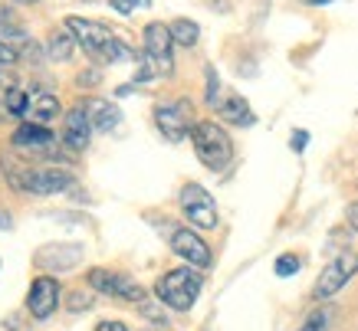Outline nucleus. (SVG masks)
Listing matches in <instances>:
<instances>
[{
	"label": "nucleus",
	"instance_id": "10",
	"mask_svg": "<svg viewBox=\"0 0 358 331\" xmlns=\"http://www.w3.org/2000/svg\"><path fill=\"white\" fill-rule=\"evenodd\" d=\"M171 253L178 259H185L187 266L210 269V246H207L191 226H181V230L171 233Z\"/></svg>",
	"mask_w": 358,
	"mask_h": 331
},
{
	"label": "nucleus",
	"instance_id": "24",
	"mask_svg": "<svg viewBox=\"0 0 358 331\" xmlns=\"http://www.w3.org/2000/svg\"><path fill=\"white\" fill-rule=\"evenodd\" d=\"M92 305H96V299H89V295H83V292H73L69 302H66V309L69 311H89Z\"/></svg>",
	"mask_w": 358,
	"mask_h": 331
},
{
	"label": "nucleus",
	"instance_id": "23",
	"mask_svg": "<svg viewBox=\"0 0 358 331\" xmlns=\"http://www.w3.org/2000/svg\"><path fill=\"white\" fill-rule=\"evenodd\" d=\"M220 82H217V73H214V69H210V66H207V105L210 108H217L220 105Z\"/></svg>",
	"mask_w": 358,
	"mask_h": 331
},
{
	"label": "nucleus",
	"instance_id": "22",
	"mask_svg": "<svg viewBox=\"0 0 358 331\" xmlns=\"http://www.w3.org/2000/svg\"><path fill=\"white\" fill-rule=\"evenodd\" d=\"M112 10H119L122 17H131L135 10H145V7H152V0H109Z\"/></svg>",
	"mask_w": 358,
	"mask_h": 331
},
{
	"label": "nucleus",
	"instance_id": "4",
	"mask_svg": "<svg viewBox=\"0 0 358 331\" xmlns=\"http://www.w3.org/2000/svg\"><path fill=\"white\" fill-rule=\"evenodd\" d=\"M7 184H10L17 193H30V197H53V193H63L73 187V174L69 171H56V168H40V171H10L7 174Z\"/></svg>",
	"mask_w": 358,
	"mask_h": 331
},
{
	"label": "nucleus",
	"instance_id": "29",
	"mask_svg": "<svg viewBox=\"0 0 358 331\" xmlns=\"http://www.w3.org/2000/svg\"><path fill=\"white\" fill-rule=\"evenodd\" d=\"M0 226H3V230H10V214H7V210L0 214Z\"/></svg>",
	"mask_w": 358,
	"mask_h": 331
},
{
	"label": "nucleus",
	"instance_id": "30",
	"mask_svg": "<svg viewBox=\"0 0 358 331\" xmlns=\"http://www.w3.org/2000/svg\"><path fill=\"white\" fill-rule=\"evenodd\" d=\"M309 3H329V0H309Z\"/></svg>",
	"mask_w": 358,
	"mask_h": 331
},
{
	"label": "nucleus",
	"instance_id": "31",
	"mask_svg": "<svg viewBox=\"0 0 358 331\" xmlns=\"http://www.w3.org/2000/svg\"><path fill=\"white\" fill-rule=\"evenodd\" d=\"M17 3H36V0H17Z\"/></svg>",
	"mask_w": 358,
	"mask_h": 331
},
{
	"label": "nucleus",
	"instance_id": "11",
	"mask_svg": "<svg viewBox=\"0 0 358 331\" xmlns=\"http://www.w3.org/2000/svg\"><path fill=\"white\" fill-rule=\"evenodd\" d=\"M89 138H92V122H89L86 108L76 105L63 115V145L73 151H86Z\"/></svg>",
	"mask_w": 358,
	"mask_h": 331
},
{
	"label": "nucleus",
	"instance_id": "8",
	"mask_svg": "<svg viewBox=\"0 0 358 331\" xmlns=\"http://www.w3.org/2000/svg\"><path fill=\"white\" fill-rule=\"evenodd\" d=\"M191 102L187 98H171V102H162V105H155V125L162 131L168 141H185L191 138V128H194V122H191Z\"/></svg>",
	"mask_w": 358,
	"mask_h": 331
},
{
	"label": "nucleus",
	"instance_id": "16",
	"mask_svg": "<svg viewBox=\"0 0 358 331\" xmlns=\"http://www.w3.org/2000/svg\"><path fill=\"white\" fill-rule=\"evenodd\" d=\"M56 115H63V105L53 92H30V112H27V122H36V125H46L53 122Z\"/></svg>",
	"mask_w": 358,
	"mask_h": 331
},
{
	"label": "nucleus",
	"instance_id": "2",
	"mask_svg": "<svg viewBox=\"0 0 358 331\" xmlns=\"http://www.w3.org/2000/svg\"><path fill=\"white\" fill-rule=\"evenodd\" d=\"M201 288H204V276H201L194 266H181V269L164 272V276L155 282V295H158V302H162L164 309L191 311L197 295H201Z\"/></svg>",
	"mask_w": 358,
	"mask_h": 331
},
{
	"label": "nucleus",
	"instance_id": "25",
	"mask_svg": "<svg viewBox=\"0 0 358 331\" xmlns=\"http://www.w3.org/2000/svg\"><path fill=\"white\" fill-rule=\"evenodd\" d=\"M17 63H20V53H17L10 43L0 40V69H10V66H17Z\"/></svg>",
	"mask_w": 358,
	"mask_h": 331
},
{
	"label": "nucleus",
	"instance_id": "28",
	"mask_svg": "<svg viewBox=\"0 0 358 331\" xmlns=\"http://www.w3.org/2000/svg\"><path fill=\"white\" fill-rule=\"evenodd\" d=\"M348 226H352V230H358V200L355 203H348Z\"/></svg>",
	"mask_w": 358,
	"mask_h": 331
},
{
	"label": "nucleus",
	"instance_id": "18",
	"mask_svg": "<svg viewBox=\"0 0 358 331\" xmlns=\"http://www.w3.org/2000/svg\"><path fill=\"white\" fill-rule=\"evenodd\" d=\"M171 27V36H174V43L178 46H197V40H201V27H197L194 20H187V17H178V20L168 23Z\"/></svg>",
	"mask_w": 358,
	"mask_h": 331
},
{
	"label": "nucleus",
	"instance_id": "17",
	"mask_svg": "<svg viewBox=\"0 0 358 331\" xmlns=\"http://www.w3.org/2000/svg\"><path fill=\"white\" fill-rule=\"evenodd\" d=\"M76 36L73 30L63 23V30H53L50 33V40H46V56L53 59V63H69L73 59V50H76Z\"/></svg>",
	"mask_w": 358,
	"mask_h": 331
},
{
	"label": "nucleus",
	"instance_id": "13",
	"mask_svg": "<svg viewBox=\"0 0 358 331\" xmlns=\"http://www.w3.org/2000/svg\"><path fill=\"white\" fill-rule=\"evenodd\" d=\"M83 259V246L76 243H66V246H43L36 253V266L40 269H53V272H66L73 269Z\"/></svg>",
	"mask_w": 358,
	"mask_h": 331
},
{
	"label": "nucleus",
	"instance_id": "9",
	"mask_svg": "<svg viewBox=\"0 0 358 331\" xmlns=\"http://www.w3.org/2000/svg\"><path fill=\"white\" fill-rule=\"evenodd\" d=\"M59 302H63V288H59V282L53 276L33 279L30 295H27V311H30L33 318H40V321L50 318L59 309Z\"/></svg>",
	"mask_w": 358,
	"mask_h": 331
},
{
	"label": "nucleus",
	"instance_id": "26",
	"mask_svg": "<svg viewBox=\"0 0 358 331\" xmlns=\"http://www.w3.org/2000/svg\"><path fill=\"white\" fill-rule=\"evenodd\" d=\"M306 141H309V131H293L289 148H293V151H306Z\"/></svg>",
	"mask_w": 358,
	"mask_h": 331
},
{
	"label": "nucleus",
	"instance_id": "20",
	"mask_svg": "<svg viewBox=\"0 0 358 331\" xmlns=\"http://www.w3.org/2000/svg\"><path fill=\"white\" fill-rule=\"evenodd\" d=\"M332 321H336V311L326 305V309L313 311V315L306 318V325H303L299 331H329V328H332Z\"/></svg>",
	"mask_w": 358,
	"mask_h": 331
},
{
	"label": "nucleus",
	"instance_id": "3",
	"mask_svg": "<svg viewBox=\"0 0 358 331\" xmlns=\"http://www.w3.org/2000/svg\"><path fill=\"white\" fill-rule=\"evenodd\" d=\"M191 145H194L197 161L207 171H224L234 161V141L217 122H197L191 128Z\"/></svg>",
	"mask_w": 358,
	"mask_h": 331
},
{
	"label": "nucleus",
	"instance_id": "14",
	"mask_svg": "<svg viewBox=\"0 0 358 331\" xmlns=\"http://www.w3.org/2000/svg\"><path fill=\"white\" fill-rule=\"evenodd\" d=\"M79 105L86 108L89 122H92V131H112L122 122L119 105H112V102H106V98H83Z\"/></svg>",
	"mask_w": 358,
	"mask_h": 331
},
{
	"label": "nucleus",
	"instance_id": "7",
	"mask_svg": "<svg viewBox=\"0 0 358 331\" xmlns=\"http://www.w3.org/2000/svg\"><path fill=\"white\" fill-rule=\"evenodd\" d=\"M89 286L96 292H102V295H109V299H122V302H131V305H141L148 299L145 286H138L131 276L115 272V269H92L89 272Z\"/></svg>",
	"mask_w": 358,
	"mask_h": 331
},
{
	"label": "nucleus",
	"instance_id": "6",
	"mask_svg": "<svg viewBox=\"0 0 358 331\" xmlns=\"http://www.w3.org/2000/svg\"><path fill=\"white\" fill-rule=\"evenodd\" d=\"M178 203H181L187 223L194 226V230H217L220 214H217L214 197L207 193V187H201V184H194V181L185 184L181 193H178Z\"/></svg>",
	"mask_w": 358,
	"mask_h": 331
},
{
	"label": "nucleus",
	"instance_id": "19",
	"mask_svg": "<svg viewBox=\"0 0 358 331\" xmlns=\"http://www.w3.org/2000/svg\"><path fill=\"white\" fill-rule=\"evenodd\" d=\"M7 112L17 118H27V112H30V89H10L7 92Z\"/></svg>",
	"mask_w": 358,
	"mask_h": 331
},
{
	"label": "nucleus",
	"instance_id": "5",
	"mask_svg": "<svg viewBox=\"0 0 358 331\" xmlns=\"http://www.w3.org/2000/svg\"><path fill=\"white\" fill-rule=\"evenodd\" d=\"M355 276H358V253L355 249H342V253L319 272V279H315V286H313V299L315 302L332 299V295L342 292Z\"/></svg>",
	"mask_w": 358,
	"mask_h": 331
},
{
	"label": "nucleus",
	"instance_id": "21",
	"mask_svg": "<svg viewBox=\"0 0 358 331\" xmlns=\"http://www.w3.org/2000/svg\"><path fill=\"white\" fill-rule=\"evenodd\" d=\"M299 266H303V259L299 256H293V253H282L280 259H276V276L280 279H289V276H296V272H299Z\"/></svg>",
	"mask_w": 358,
	"mask_h": 331
},
{
	"label": "nucleus",
	"instance_id": "1",
	"mask_svg": "<svg viewBox=\"0 0 358 331\" xmlns=\"http://www.w3.org/2000/svg\"><path fill=\"white\" fill-rule=\"evenodd\" d=\"M66 27L73 30L76 43L83 46V53L92 59V63H102V66H112V63H125L131 59V50L122 43L119 36L102 27L99 20H86V17H66Z\"/></svg>",
	"mask_w": 358,
	"mask_h": 331
},
{
	"label": "nucleus",
	"instance_id": "15",
	"mask_svg": "<svg viewBox=\"0 0 358 331\" xmlns=\"http://www.w3.org/2000/svg\"><path fill=\"white\" fill-rule=\"evenodd\" d=\"M217 115L224 118V122H230V125H240V128H247V125H253V122H257L253 108L247 105V98L237 96V92H227V96L220 98Z\"/></svg>",
	"mask_w": 358,
	"mask_h": 331
},
{
	"label": "nucleus",
	"instance_id": "12",
	"mask_svg": "<svg viewBox=\"0 0 358 331\" xmlns=\"http://www.w3.org/2000/svg\"><path fill=\"white\" fill-rule=\"evenodd\" d=\"M13 148L17 151H30V154H43V151H53L56 135L46 125H36V122H23L20 128L13 131Z\"/></svg>",
	"mask_w": 358,
	"mask_h": 331
},
{
	"label": "nucleus",
	"instance_id": "27",
	"mask_svg": "<svg viewBox=\"0 0 358 331\" xmlns=\"http://www.w3.org/2000/svg\"><path fill=\"white\" fill-rule=\"evenodd\" d=\"M96 331H129V325H122V321H99Z\"/></svg>",
	"mask_w": 358,
	"mask_h": 331
}]
</instances>
